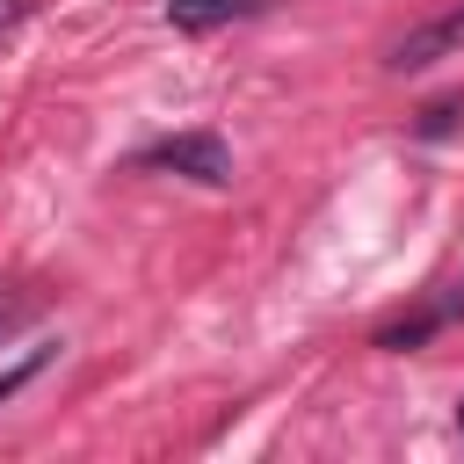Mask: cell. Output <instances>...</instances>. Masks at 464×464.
I'll return each instance as SVG.
<instances>
[{"label": "cell", "instance_id": "6da1fadb", "mask_svg": "<svg viewBox=\"0 0 464 464\" xmlns=\"http://www.w3.org/2000/svg\"><path fill=\"white\" fill-rule=\"evenodd\" d=\"M138 174H181V181H203V188H232V145L218 130H174V138H152L130 152Z\"/></svg>", "mask_w": 464, "mask_h": 464}, {"label": "cell", "instance_id": "7a4b0ae2", "mask_svg": "<svg viewBox=\"0 0 464 464\" xmlns=\"http://www.w3.org/2000/svg\"><path fill=\"white\" fill-rule=\"evenodd\" d=\"M457 51H464V7L406 29V36L384 51V65H392V72H428V65H442V58H457Z\"/></svg>", "mask_w": 464, "mask_h": 464}, {"label": "cell", "instance_id": "3957f363", "mask_svg": "<svg viewBox=\"0 0 464 464\" xmlns=\"http://www.w3.org/2000/svg\"><path fill=\"white\" fill-rule=\"evenodd\" d=\"M457 319H464V276H457V283H442V290H435V297H428L413 319L377 326V348H384V355H413L428 334H442V326H457Z\"/></svg>", "mask_w": 464, "mask_h": 464}, {"label": "cell", "instance_id": "277c9868", "mask_svg": "<svg viewBox=\"0 0 464 464\" xmlns=\"http://www.w3.org/2000/svg\"><path fill=\"white\" fill-rule=\"evenodd\" d=\"M276 0H167V22L181 36H210L225 22H246V14H268Z\"/></svg>", "mask_w": 464, "mask_h": 464}, {"label": "cell", "instance_id": "5b68a950", "mask_svg": "<svg viewBox=\"0 0 464 464\" xmlns=\"http://www.w3.org/2000/svg\"><path fill=\"white\" fill-rule=\"evenodd\" d=\"M51 362H58V348H51V341H36V348H29V355H22L14 370H0V406H7V399H14L22 384H36V377H44Z\"/></svg>", "mask_w": 464, "mask_h": 464}, {"label": "cell", "instance_id": "8992f818", "mask_svg": "<svg viewBox=\"0 0 464 464\" xmlns=\"http://www.w3.org/2000/svg\"><path fill=\"white\" fill-rule=\"evenodd\" d=\"M450 130H464V102H435V109L413 123V138H450Z\"/></svg>", "mask_w": 464, "mask_h": 464}, {"label": "cell", "instance_id": "52a82bcc", "mask_svg": "<svg viewBox=\"0 0 464 464\" xmlns=\"http://www.w3.org/2000/svg\"><path fill=\"white\" fill-rule=\"evenodd\" d=\"M36 312H44V297H0V341H14Z\"/></svg>", "mask_w": 464, "mask_h": 464}, {"label": "cell", "instance_id": "ba28073f", "mask_svg": "<svg viewBox=\"0 0 464 464\" xmlns=\"http://www.w3.org/2000/svg\"><path fill=\"white\" fill-rule=\"evenodd\" d=\"M14 22H29V0H0V36H7Z\"/></svg>", "mask_w": 464, "mask_h": 464}, {"label": "cell", "instance_id": "9c48e42d", "mask_svg": "<svg viewBox=\"0 0 464 464\" xmlns=\"http://www.w3.org/2000/svg\"><path fill=\"white\" fill-rule=\"evenodd\" d=\"M457 428H464V406H457Z\"/></svg>", "mask_w": 464, "mask_h": 464}]
</instances>
